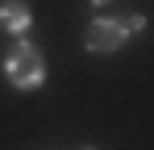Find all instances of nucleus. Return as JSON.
Returning <instances> with one entry per match:
<instances>
[{
	"mask_svg": "<svg viewBox=\"0 0 154 150\" xmlns=\"http://www.w3.org/2000/svg\"><path fill=\"white\" fill-rule=\"evenodd\" d=\"M125 42H129V29L121 21H112V17H96V21H88V29H83L88 54H117Z\"/></svg>",
	"mask_w": 154,
	"mask_h": 150,
	"instance_id": "2",
	"label": "nucleus"
},
{
	"mask_svg": "<svg viewBox=\"0 0 154 150\" xmlns=\"http://www.w3.org/2000/svg\"><path fill=\"white\" fill-rule=\"evenodd\" d=\"M4 79L17 92H38L46 83V58H42V50L29 38H17L8 46V54H4Z\"/></svg>",
	"mask_w": 154,
	"mask_h": 150,
	"instance_id": "1",
	"label": "nucleus"
},
{
	"mask_svg": "<svg viewBox=\"0 0 154 150\" xmlns=\"http://www.w3.org/2000/svg\"><path fill=\"white\" fill-rule=\"evenodd\" d=\"M0 29L8 38H25L33 29V13H29L25 0H0Z\"/></svg>",
	"mask_w": 154,
	"mask_h": 150,
	"instance_id": "3",
	"label": "nucleus"
},
{
	"mask_svg": "<svg viewBox=\"0 0 154 150\" xmlns=\"http://www.w3.org/2000/svg\"><path fill=\"white\" fill-rule=\"evenodd\" d=\"M88 4H96V8H104V4H112V0H88Z\"/></svg>",
	"mask_w": 154,
	"mask_h": 150,
	"instance_id": "5",
	"label": "nucleus"
},
{
	"mask_svg": "<svg viewBox=\"0 0 154 150\" xmlns=\"http://www.w3.org/2000/svg\"><path fill=\"white\" fill-rule=\"evenodd\" d=\"M79 150H92V146H79Z\"/></svg>",
	"mask_w": 154,
	"mask_h": 150,
	"instance_id": "6",
	"label": "nucleus"
},
{
	"mask_svg": "<svg viewBox=\"0 0 154 150\" xmlns=\"http://www.w3.org/2000/svg\"><path fill=\"white\" fill-rule=\"evenodd\" d=\"M125 29H129V33H133V29H146V17H142V13H129V21H125Z\"/></svg>",
	"mask_w": 154,
	"mask_h": 150,
	"instance_id": "4",
	"label": "nucleus"
}]
</instances>
